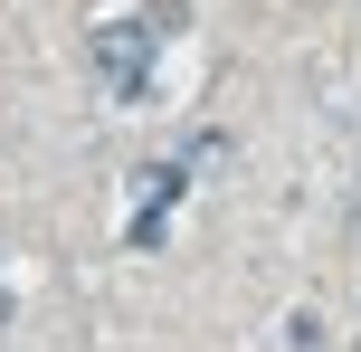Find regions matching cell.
Here are the masks:
<instances>
[{
	"instance_id": "1",
	"label": "cell",
	"mask_w": 361,
	"mask_h": 352,
	"mask_svg": "<svg viewBox=\"0 0 361 352\" xmlns=\"http://www.w3.org/2000/svg\"><path fill=\"white\" fill-rule=\"evenodd\" d=\"M95 67H105V86L124 95V105H143V95H152V29H143V19L95 29Z\"/></svg>"
}]
</instances>
